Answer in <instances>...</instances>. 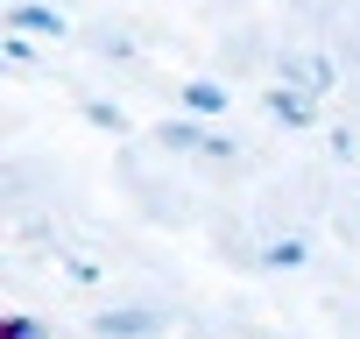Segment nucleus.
Masks as SVG:
<instances>
[{"label":"nucleus","mask_w":360,"mask_h":339,"mask_svg":"<svg viewBox=\"0 0 360 339\" xmlns=\"http://www.w3.org/2000/svg\"><path fill=\"white\" fill-rule=\"evenodd\" d=\"M184 106H191V113H219V106H226V92L198 78V85H184Z\"/></svg>","instance_id":"f257e3e1"},{"label":"nucleus","mask_w":360,"mask_h":339,"mask_svg":"<svg viewBox=\"0 0 360 339\" xmlns=\"http://www.w3.org/2000/svg\"><path fill=\"white\" fill-rule=\"evenodd\" d=\"M290 78H304V85H318V92L332 85V71H325V57H297V64H290Z\"/></svg>","instance_id":"f03ea898"},{"label":"nucleus","mask_w":360,"mask_h":339,"mask_svg":"<svg viewBox=\"0 0 360 339\" xmlns=\"http://www.w3.org/2000/svg\"><path fill=\"white\" fill-rule=\"evenodd\" d=\"M269 106H276V120H283V127H304V120H311V113H304V99H297V92H276V99H269Z\"/></svg>","instance_id":"7ed1b4c3"},{"label":"nucleus","mask_w":360,"mask_h":339,"mask_svg":"<svg viewBox=\"0 0 360 339\" xmlns=\"http://www.w3.org/2000/svg\"><path fill=\"white\" fill-rule=\"evenodd\" d=\"M15 22H22V29H43V36H57V29H64V22H57V15H50V8H22V15H15Z\"/></svg>","instance_id":"20e7f679"},{"label":"nucleus","mask_w":360,"mask_h":339,"mask_svg":"<svg viewBox=\"0 0 360 339\" xmlns=\"http://www.w3.org/2000/svg\"><path fill=\"white\" fill-rule=\"evenodd\" d=\"M141 325H148L141 311H113V318H106V332H113V339H127V332H141Z\"/></svg>","instance_id":"39448f33"},{"label":"nucleus","mask_w":360,"mask_h":339,"mask_svg":"<svg viewBox=\"0 0 360 339\" xmlns=\"http://www.w3.org/2000/svg\"><path fill=\"white\" fill-rule=\"evenodd\" d=\"M8 339H43V332H29V318H15V325H8Z\"/></svg>","instance_id":"423d86ee"}]
</instances>
